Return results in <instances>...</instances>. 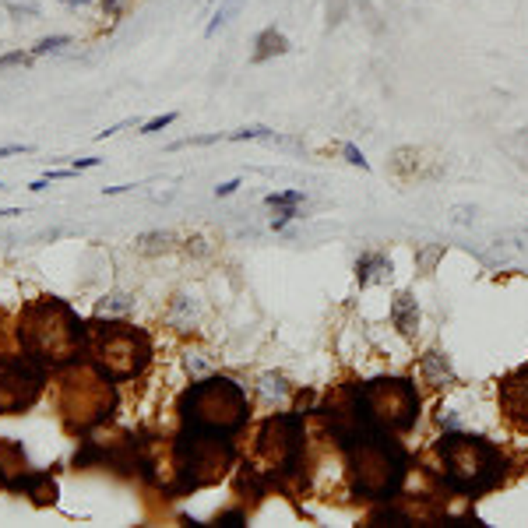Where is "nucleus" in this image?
Masks as SVG:
<instances>
[{
  "mask_svg": "<svg viewBox=\"0 0 528 528\" xmlns=\"http://www.w3.org/2000/svg\"><path fill=\"white\" fill-rule=\"evenodd\" d=\"M36 60V53L29 50H11V53H0V71H8V67H29Z\"/></svg>",
  "mask_w": 528,
  "mask_h": 528,
  "instance_id": "dca6fc26",
  "label": "nucleus"
},
{
  "mask_svg": "<svg viewBox=\"0 0 528 528\" xmlns=\"http://www.w3.org/2000/svg\"><path fill=\"white\" fill-rule=\"evenodd\" d=\"M131 124H134V120H120V124H113V127H106V131H99V134H96V141H106V138H113V134H120V131H124V127H131Z\"/></svg>",
  "mask_w": 528,
  "mask_h": 528,
  "instance_id": "412c9836",
  "label": "nucleus"
},
{
  "mask_svg": "<svg viewBox=\"0 0 528 528\" xmlns=\"http://www.w3.org/2000/svg\"><path fill=\"white\" fill-rule=\"evenodd\" d=\"M46 381H50V370L32 352L0 356V416H15V412L32 409L39 402Z\"/></svg>",
  "mask_w": 528,
  "mask_h": 528,
  "instance_id": "6e6552de",
  "label": "nucleus"
},
{
  "mask_svg": "<svg viewBox=\"0 0 528 528\" xmlns=\"http://www.w3.org/2000/svg\"><path fill=\"white\" fill-rule=\"evenodd\" d=\"M219 141H226V138H222V134H198V138H184V141H173L169 148L176 152V148H191V145L198 148V145H219Z\"/></svg>",
  "mask_w": 528,
  "mask_h": 528,
  "instance_id": "f3484780",
  "label": "nucleus"
},
{
  "mask_svg": "<svg viewBox=\"0 0 528 528\" xmlns=\"http://www.w3.org/2000/svg\"><path fill=\"white\" fill-rule=\"evenodd\" d=\"M64 46H71V36H46V39H39V43L32 46V53H36V57H46V53H60Z\"/></svg>",
  "mask_w": 528,
  "mask_h": 528,
  "instance_id": "2eb2a0df",
  "label": "nucleus"
},
{
  "mask_svg": "<svg viewBox=\"0 0 528 528\" xmlns=\"http://www.w3.org/2000/svg\"><path fill=\"white\" fill-rule=\"evenodd\" d=\"M497 398H500L504 416H507L518 430H528V363L518 367L514 374H507V377L500 381Z\"/></svg>",
  "mask_w": 528,
  "mask_h": 528,
  "instance_id": "1a4fd4ad",
  "label": "nucleus"
},
{
  "mask_svg": "<svg viewBox=\"0 0 528 528\" xmlns=\"http://www.w3.org/2000/svg\"><path fill=\"white\" fill-rule=\"evenodd\" d=\"M11 215H22V208H4L0 212V219H11Z\"/></svg>",
  "mask_w": 528,
  "mask_h": 528,
  "instance_id": "c85d7f7f",
  "label": "nucleus"
},
{
  "mask_svg": "<svg viewBox=\"0 0 528 528\" xmlns=\"http://www.w3.org/2000/svg\"><path fill=\"white\" fill-rule=\"evenodd\" d=\"M74 173H78L74 166H71V169H46V176H43V180H71Z\"/></svg>",
  "mask_w": 528,
  "mask_h": 528,
  "instance_id": "4be33fe9",
  "label": "nucleus"
},
{
  "mask_svg": "<svg viewBox=\"0 0 528 528\" xmlns=\"http://www.w3.org/2000/svg\"><path fill=\"white\" fill-rule=\"evenodd\" d=\"M342 155H345V159H349L352 166H360V169H370V162H367V155H363V152H360L356 145H349V141H345V145H342Z\"/></svg>",
  "mask_w": 528,
  "mask_h": 528,
  "instance_id": "6ab92c4d",
  "label": "nucleus"
},
{
  "mask_svg": "<svg viewBox=\"0 0 528 528\" xmlns=\"http://www.w3.org/2000/svg\"><path fill=\"white\" fill-rule=\"evenodd\" d=\"M416 321H419V310L412 307V296H409V293H398V300H395V324L402 328V335H412Z\"/></svg>",
  "mask_w": 528,
  "mask_h": 528,
  "instance_id": "ddd939ff",
  "label": "nucleus"
},
{
  "mask_svg": "<svg viewBox=\"0 0 528 528\" xmlns=\"http://www.w3.org/2000/svg\"><path fill=\"white\" fill-rule=\"evenodd\" d=\"M18 342L43 363H71L88 345V324L64 300L43 296L22 314Z\"/></svg>",
  "mask_w": 528,
  "mask_h": 528,
  "instance_id": "f257e3e1",
  "label": "nucleus"
},
{
  "mask_svg": "<svg viewBox=\"0 0 528 528\" xmlns=\"http://www.w3.org/2000/svg\"><path fill=\"white\" fill-rule=\"evenodd\" d=\"M243 8H247V0H222V4H219V11L212 15V22L205 25V39H212L219 29H226V25H229V22H233V18L243 11Z\"/></svg>",
  "mask_w": 528,
  "mask_h": 528,
  "instance_id": "f8f14e48",
  "label": "nucleus"
},
{
  "mask_svg": "<svg viewBox=\"0 0 528 528\" xmlns=\"http://www.w3.org/2000/svg\"><path fill=\"white\" fill-rule=\"evenodd\" d=\"M184 426L187 433H205V437H229L236 433L247 416H250V402L243 395L240 384H233L229 377H208L201 384H194L184 402Z\"/></svg>",
  "mask_w": 528,
  "mask_h": 528,
  "instance_id": "f03ea898",
  "label": "nucleus"
},
{
  "mask_svg": "<svg viewBox=\"0 0 528 528\" xmlns=\"http://www.w3.org/2000/svg\"><path fill=\"white\" fill-rule=\"evenodd\" d=\"M85 352L92 356V367L99 374H106L113 384L138 377L152 360V345H148L145 331H138L124 321H103V317L88 324Z\"/></svg>",
  "mask_w": 528,
  "mask_h": 528,
  "instance_id": "7ed1b4c3",
  "label": "nucleus"
},
{
  "mask_svg": "<svg viewBox=\"0 0 528 528\" xmlns=\"http://www.w3.org/2000/svg\"><path fill=\"white\" fill-rule=\"evenodd\" d=\"M176 117H180V113H162V117H152L148 124H141V131H138V134H155V131H162V127L176 124Z\"/></svg>",
  "mask_w": 528,
  "mask_h": 528,
  "instance_id": "a211bd4d",
  "label": "nucleus"
},
{
  "mask_svg": "<svg viewBox=\"0 0 528 528\" xmlns=\"http://www.w3.org/2000/svg\"><path fill=\"white\" fill-rule=\"evenodd\" d=\"M293 46H289V39L279 32V29H261L257 36H254V64H268L272 57H286Z\"/></svg>",
  "mask_w": 528,
  "mask_h": 528,
  "instance_id": "9b49d317",
  "label": "nucleus"
},
{
  "mask_svg": "<svg viewBox=\"0 0 528 528\" xmlns=\"http://www.w3.org/2000/svg\"><path fill=\"white\" fill-rule=\"evenodd\" d=\"M236 187H240V180H229V184H219V187H215V198H229V194H233Z\"/></svg>",
  "mask_w": 528,
  "mask_h": 528,
  "instance_id": "393cba45",
  "label": "nucleus"
},
{
  "mask_svg": "<svg viewBox=\"0 0 528 528\" xmlns=\"http://www.w3.org/2000/svg\"><path fill=\"white\" fill-rule=\"evenodd\" d=\"M296 215H300V212H296V208H282V215H279V219H275V222H272V229H282V226H286V222H293V219H296Z\"/></svg>",
  "mask_w": 528,
  "mask_h": 528,
  "instance_id": "5701e85b",
  "label": "nucleus"
},
{
  "mask_svg": "<svg viewBox=\"0 0 528 528\" xmlns=\"http://www.w3.org/2000/svg\"><path fill=\"white\" fill-rule=\"evenodd\" d=\"M60 4H67V8H88L92 0H60Z\"/></svg>",
  "mask_w": 528,
  "mask_h": 528,
  "instance_id": "cd10ccee",
  "label": "nucleus"
},
{
  "mask_svg": "<svg viewBox=\"0 0 528 528\" xmlns=\"http://www.w3.org/2000/svg\"><path fill=\"white\" fill-rule=\"evenodd\" d=\"M74 162V169H96V166H103V159H71Z\"/></svg>",
  "mask_w": 528,
  "mask_h": 528,
  "instance_id": "a878e982",
  "label": "nucleus"
},
{
  "mask_svg": "<svg viewBox=\"0 0 528 528\" xmlns=\"http://www.w3.org/2000/svg\"><path fill=\"white\" fill-rule=\"evenodd\" d=\"M469 215H476V212H469V208H455V222H458V226H465V222H469Z\"/></svg>",
  "mask_w": 528,
  "mask_h": 528,
  "instance_id": "bb28decb",
  "label": "nucleus"
},
{
  "mask_svg": "<svg viewBox=\"0 0 528 528\" xmlns=\"http://www.w3.org/2000/svg\"><path fill=\"white\" fill-rule=\"evenodd\" d=\"M0 187H4V184H0Z\"/></svg>",
  "mask_w": 528,
  "mask_h": 528,
  "instance_id": "c756f323",
  "label": "nucleus"
},
{
  "mask_svg": "<svg viewBox=\"0 0 528 528\" xmlns=\"http://www.w3.org/2000/svg\"><path fill=\"white\" fill-rule=\"evenodd\" d=\"M247 518H243V511H222V514H215V525H243Z\"/></svg>",
  "mask_w": 528,
  "mask_h": 528,
  "instance_id": "aec40b11",
  "label": "nucleus"
},
{
  "mask_svg": "<svg viewBox=\"0 0 528 528\" xmlns=\"http://www.w3.org/2000/svg\"><path fill=\"white\" fill-rule=\"evenodd\" d=\"M11 490L32 497L36 507H53L57 504V483L50 479V472H36V469H25L11 479Z\"/></svg>",
  "mask_w": 528,
  "mask_h": 528,
  "instance_id": "9d476101",
  "label": "nucleus"
},
{
  "mask_svg": "<svg viewBox=\"0 0 528 528\" xmlns=\"http://www.w3.org/2000/svg\"><path fill=\"white\" fill-rule=\"evenodd\" d=\"M405 472V458L395 444L384 437H367L352 455V476H356V490L367 497H388L398 490Z\"/></svg>",
  "mask_w": 528,
  "mask_h": 528,
  "instance_id": "423d86ee",
  "label": "nucleus"
},
{
  "mask_svg": "<svg viewBox=\"0 0 528 528\" xmlns=\"http://www.w3.org/2000/svg\"><path fill=\"white\" fill-rule=\"evenodd\" d=\"M440 462H444V479L462 493H486L504 476V458L483 437L448 433L440 440Z\"/></svg>",
  "mask_w": 528,
  "mask_h": 528,
  "instance_id": "20e7f679",
  "label": "nucleus"
},
{
  "mask_svg": "<svg viewBox=\"0 0 528 528\" xmlns=\"http://www.w3.org/2000/svg\"><path fill=\"white\" fill-rule=\"evenodd\" d=\"M360 412L377 430H409L419 416V398L409 381H374L360 391Z\"/></svg>",
  "mask_w": 528,
  "mask_h": 528,
  "instance_id": "0eeeda50",
  "label": "nucleus"
},
{
  "mask_svg": "<svg viewBox=\"0 0 528 528\" xmlns=\"http://www.w3.org/2000/svg\"><path fill=\"white\" fill-rule=\"evenodd\" d=\"M124 4H127V0H99V8H103L106 15H120Z\"/></svg>",
  "mask_w": 528,
  "mask_h": 528,
  "instance_id": "b1692460",
  "label": "nucleus"
},
{
  "mask_svg": "<svg viewBox=\"0 0 528 528\" xmlns=\"http://www.w3.org/2000/svg\"><path fill=\"white\" fill-rule=\"evenodd\" d=\"M60 412L67 419V426L78 433L92 430L99 423L110 419L113 412V381L106 374H99L96 367H74V360L67 363L64 377H60Z\"/></svg>",
  "mask_w": 528,
  "mask_h": 528,
  "instance_id": "39448f33",
  "label": "nucleus"
},
{
  "mask_svg": "<svg viewBox=\"0 0 528 528\" xmlns=\"http://www.w3.org/2000/svg\"><path fill=\"white\" fill-rule=\"evenodd\" d=\"M264 205H272V208H296V205H303V191H279V194H268V198H264Z\"/></svg>",
  "mask_w": 528,
  "mask_h": 528,
  "instance_id": "4468645a",
  "label": "nucleus"
}]
</instances>
